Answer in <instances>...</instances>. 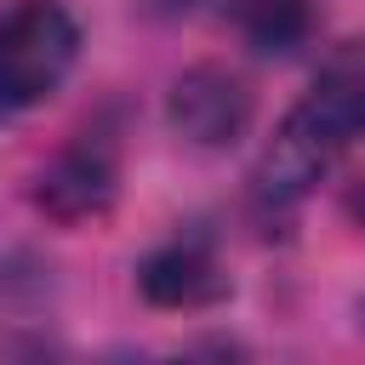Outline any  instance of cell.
Segmentation results:
<instances>
[{"label":"cell","mask_w":365,"mask_h":365,"mask_svg":"<svg viewBox=\"0 0 365 365\" xmlns=\"http://www.w3.org/2000/svg\"><path fill=\"white\" fill-rule=\"evenodd\" d=\"M359 137H365V40H348L319 63L297 108L279 120L274 143L257 160L251 194L268 211L297 205Z\"/></svg>","instance_id":"6da1fadb"},{"label":"cell","mask_w":365,"mask_h":365,"mask_svg":"<svg viewBox=\"0 0 365 365\" xmlns=\"http://www.w3.org/2000/svg\"><path fill=\"white\" fill-rule=\"evenodd\" d=\"M80 63V23L63 0H11L0 11V114H29L63 91Z\"/></svg>","instance_id":"7a4b0ae2"},{"label":"cell","mask_w":365,"mask_h":365,"mask_svg":"<svg viewBox=\"0 0 365 365\" xmlns=\"http://www.w3.org/2000/svg\"><path fill=\"white\" fill-rule=\"evenodd\" d=\"M165 114L171 125L200 143V148H234L245 131H251V86L234 74V68H217V63H200L188 74L171 80V97H165Z\"/></svg>","instance_id":"3957f363"},{"label":"cell","mask_w":365,"mask_h":365,"mask_svg":"<svg viewBox=\"0 0 365 365\" xmlns=\"http://www.w3.org/2000/svg\"><path fill=\"white\" fill-rule=\"evenodd\" d=\"M114 188H120V160H114V143L86 131L74 137L68 148H57L40 177H34V205L51 211L57 222H86V217H103L114 205Z\"/></svg>","instance_id":"277c9868"},{"label":"cell","mask_w":365,"mask_h":365,"mask_svg":"<svg viewBox=\"0 0 365 365\" xmlns=\"http://www.w3.org/2000/svg\"><path fill=\"white\" fill-rule=\"evenodd\" d=\"M137 285H143V297L160 302V308H205V302H217V297L228 291V274H222V262H217L211 234H194V228H188V234H171L165 245H154V251L143 257Z\"/></svg>","instance_id":"5b68a950"},{"label":"cell","mask_w":365,"mask_h":365,"mask_svg":"<svg viewBox=\"0 0 365 365\" xmlns=\"http://www.w3.org/2000/svg\"><path fill=\"white\" fill-rule=\"evenodd\" d=\"M240 29H245V40L257 51H291L308 34V6L302 0H245Z\"/></svg>","instance_id":"8992f818"},{"label":"cell","mask_w":365,"mask_h":365,"mask_svg":"<svg viewBox=\"0 0 365 365\" xmlns=\"http://www.w3.org/2000/svg\"><path fill=\"white\" fill-rule=\"evenodd\" d=\"M348 211H354V222H359V228H365V188H359V194H354V200H348Z\"/></svg>","instance_id":"52a82bcc"},{"label":"cell","mask_w":365,"mask_h":365,"mask_svg":"<svg viewBox=\"0 0 365 365\" xmlns=\"http://www.w3.org/2000/svg\"><path fill=\"white\" fill-rule=\"evenodd\" d=\"M359 325H365V302H359Z\"/></svg>","instance_id":"ba28073f"}]
</instances>
